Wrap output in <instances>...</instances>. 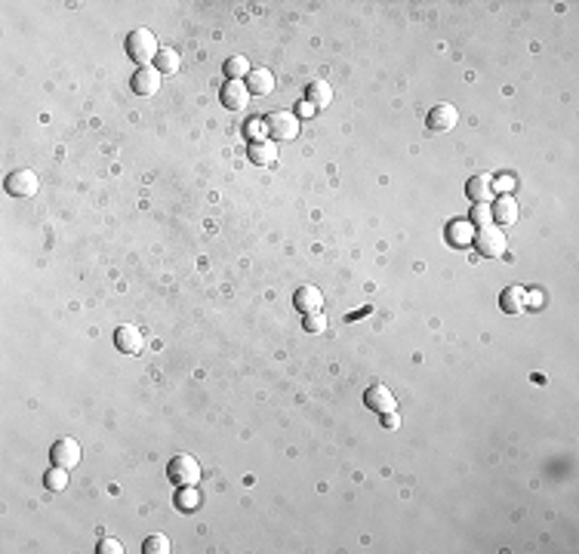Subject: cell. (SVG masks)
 <instances>
[{"mask_svg":"<svg viewBox=\"0 0 579 554\" xmlns=\"http://www.w3.org/2000/svg\"><path fill=\"white\" fill-rule=\"evenodd\" d=\"M157 53H160V44H157L155 31H148V28L130 31V37H126V56L136 59V62H139V68L155 62Z\"/></svg>","mask_w":579,"mask_h":554,"instance_id":"cell-1","label":"cell"},{"mask_svg":"<svg viewBox=\"0 0 579 554\" xmlns=\"http://www.w3.org/2000/svg\"><path fill=\"white\" fill-rule=\"evenodd\" d=\"M167 477L173 483H179V487H194V483L201 481V465L194 456H173L167 465Z\"/></svg>","mask_w":579,"mask_h":554,"instance_id":"cell-2","label":"cell"},{"mask_svg":"<svg viewBox=\"0 0 579 554\" xmlns=\"http://www.w3.org/2000/svg\"><path fill=\"white\" fill-rule=\"evenodd\" d=\"M265 133L271 136V139H296L299 136V117L290 114V111H271V114L265 117Z\"/></svg>","mask_w":579,"mask_h":554,"instance_id":"cell-3","label":"cell"},{"mask_svg":"<svg viewBox=\"0 0 579 554\" xmlns=\"http://www.w3.org/2000/svg\"><path fill=\"white\" fill-rule=\"evenodd\" d=\"M49 456H53V465L74 471V468L80 465V443H78V440H71V438H62V440H56V443H53Z\"/></svg>","mask_w":579,"mask_h":554,"instance_id":"cell-4","label":"cell"},{"mask_svg":"<svg viewBox=\"0 0 579 554\" xmlns=\"http://www.w3.org/2000/svg\"><path fill=\"white\" fill-rule=\"evenodd\" d=\"M40 188V179L34 169H16V173L6 179V191L13 194V198H34Z\"/></svg>","mask_w":579,"mask_h":554,"instance_id":"cell-5","label":"cell"},{"mask_svg":"<svg viewBox=\"0 0 579 554\" xmlns=\"http://www.w3.org/2000/svg\"><path fill=\"white\" fill-rule=\"evenodd\" d=\"M474 241H478V253H484V255H506V250H508V241H506V234H502V228H493V225H487V228H481L478 234H474Z\"/></svg>","mask_w":579,"mask_h":554,"instance_id":"cell-6","label":"cell"},{"mask_svg":"<svg viewBox=\"0 0 579 554\" xmlns=\"http://www.w3.org/2000/svg\"><path fill=\"white\" fill-rule=\"evenodd\" d=\"M456 124H459V111H456V105H450V102H441V105H434L429 111V130L431 133H447V130H453Z\"/></svg>","mask_w":579,"mask_h":554,"instance_id":"cell-7","label":"cell"},{"mask_svg":"<svg viewBox=\"0 0 579 554\" xmlns=\"http://www.w3.org/2000/svg\"><path fill=\"white\" fill-rule=\"evenodd\" d=\"M160 78H164V74L157 71V65H142L139 71L133 74V90L139 92V96H155L160 90Z\"/></svg>","mask_w":579,"mask_h":554,"instance_id":"cell-8","label":"cell"},{"mask_svg":"<svg viewBox=\"0 0 579 554\" xmlns=\"http://www.w3.org/2000/svg\"><path fill=\"white\" fill-rule=\"evenodd\" d=\"M364 404H367L370 410L382 413V416L391 413V410H398V400H395V395H391L388 385H370L367 395H364Z\"/></svg>","mask_w":579,"mask_h":554,"instance_id":"cell-9","label":"cell"},{"mask_svg":"<svg viewBox=\"0 0 579 554\" xmlns=\"http://www.w3.org/2000/svg\"><path fill=\"white\" fill-rule=\"evenodd\" d=\"M114 345H117V351H124V354H139V351H142V345H145L142 330H139V327H133V323H124V327H117V332H114Z\"/></svg>","mask_w":579,"mask_h":554,"instance_id":"cell-10","label":"cell"},{"mask_svg":"<svg viewBox=\"0 0 579 554\" xmlns=\"http://www.w3.org/2000/svg\"><path fill=\"white\" fill-rule=\"evenodd\" d=\"M222 105L228 108V111H241V108H246V102H250V90H246V83L244 80H228V83H222Z\"/></svg>","mask_w":579,"mask_h":554,"instance_id":"cell-11","label":"cell"},{"mask_svg":"<svg viewBox=\"0 0 579 554\" xmlns=\"http://www.w3.org/2000/svg\"><path fill=\"white\" fill-rule=\"evenodd\" d=\"M499 305L506 314H521L527 305H530V293L524 287H506L499 296Z\"/></svg>","mask_w":579,"mask_h":554,"instance_id":"cell-12","label":"cell"},{"mask_svg":"<svg viewBox=\"0 0 579 554\" xmlns=\"http://www.w3.org/2000/svg\"><path fill=\"white\" fill-rule=\"evenodd\" d=\"M293 305L299 311H305V314H311V311H321L323 308V293L318 287H311V284H305V287H299L293 293Z\"/></svg>","mask_w":579,"mask_h":554,"instance_id":"cell-13","label":"cell"},{"mask_svg":"<svg viewBox=\"0 0 579 554\" xmlns=\"http://www.w3.org/2000/svg\"><path fill=\"white\" fill-rule=\"evenodd\" d=\"M465 194L472 198L474 203H490L493 200V182L490 176H472L465 185Z\"/></svg>","mask_w":579,"mask_h":554,"instance_id":"cell-14","label":"cell"},{"mask_svg":"<svg viewBox=\"0 0 579 554\" xmlns=\"http://www.w3.org/2000/svg\"><path fill=\"white\" fill-rule=\"evenodd\" d=\"M493 219L499 222V225H515L518 222V203L508 198V194H502V198H496V203L490 207Z\"/></svg>","mask_w":579,"mask_h":554,"instance_id":"cell-15","label":"cell"},{"mask_svg":"<svg viewBox=\"0 0 579 554\" xmlns=\"http://www.w3.org/2000/svg\"><path fill=\"white\" fill-rule=\"evenodd\" d=\"M250 160H253V164H259V167L275 164V160H277V145L268 142V139H256L250 145Z\"/></svg>","mask_w":579,"mask_h":554,"instance_id":"cell-16","label":"cell"},{"mask_svg":"<svg viewBox=\"0 0 579 554\" xmlns=\"http://www.w3.org/2000/svg\"><path fill=\"white\" fill-rule=\"evenodd\" d=\"M447 241L453 243V246H465V243H472L474 241V225L468 219H456V222H450V228H447Z\"/></svg>","mask_w":579,"mask_h":554,"instance_id":"cell-17","label":"cell"},{"mask_svg":"<svg viewBox=\"0 0 579 554\" xmlns=\"http://www.w3.org/2000/svg\"><path fill=\"white\" fill-rule=\"evenodd\" d=\"M305 102L314 105V108H327L330 102H333V87H330L327 80H321V78L311 80L309 83V99H305Z\"/></svg>","mask_w":579,"mask_h":554,"instance_id":"cell-18","label":"cell"},{"mask_svg":"<svg viewBox=\"0 0 579 554\" xmlns=\"http://www.w3.org/2000/svg\"><path fill=\"white\" fill-rule=\"evenodd\" d=\"M246 90L256 92V96H268V92L275 90V78H271V71H265V68L250 71V78H246Z\"/></svg>","mask_w":579,"mask_h":554,"instance_id":"cell-19","label":"cell"},{"mask_svg":"<svg viewBox=\"0 0 579 554\" xmlns=\"http://www.w3.org/2000/svg\"><path fill=\"white\" fill-rule=\"evenodd\" d=\"M155 62H157V71H160V74H176L179 68H182V56H179L176 49L167 47V49H160V53H157Z\"/></svg>","mask_w":579,"mask_h":554,"instance_id":"cell-20","label":"cell"},{"mask_svg":"<svg viewBox=\"0 0 579 554\" xmlns=\"http://www.w3.org/2000/svg\"><path fill=\"white\" fill-rule=\"evenodd\" d=\"M225 74L232 80H244V78H250V62H246V56H232L225 62Z\"/></svg>","mask_w":579,"mask_h":554,"instance_id":"cell-21","label":"cell"},{"mask_svg":"<svg viewBox=\"0 0 579 554\" xmlns=\"http://www.w3.org/2000/svg\"><path fill=\"white\" fill-rule=\"evenodd\" d=\"M44 483H47V490H53V493L65 490V487H68V468L53 465V468H49V471L44 474Z\"/></svg>","mask_w":579,"mask_h":554,"instance_id":"cell-22","label":"cell"},{"mask_svg":"<svg viewBox=\"0 0 579 554\" xmlns=\"http://www.w3.org/2000/svg\"><path fill=\"white\" fill-rule=\"evenodd\" d=\"M176 505L182 511H194L201 505V493L194 487H182V490H179V496H176Z\"/></svg>","mask_w":579,"mask_h":554,"instance_id":"cell-23","label":"cell"},{"mask_svg":"<svg viewBox=\"0 0 579 554\" xmlns=\"http://www.w3.org/2000/svg\"><path fill=\"white\" fill-rule=\"evenodd\" d=\"M472 225H478V228H487V225H493V212H490V207L487 203H474L472 207Z\"/></svg>","mask_w":579,"mask_h":554,"instance_id":"cell-24","label":"cell"},{"mask_svg":"<svg viewBox=\"0 0 579 554\" xmlns=\"http://www.w3.org/2000/svg\"><path fill=\"white\" fill-rule=\"evenodd\" d=\"M145 551H148V554H167L169 551V539H167V536H160V533L148 536V539H145Z\"/></svg>","mask_w":579,"mask_h":554,"instance_id":"cell-25","label":"cell"},{"mask_svg":"<svg viewBox=\"0 0 579 554\" xmlns=\"http://www.w3.org/2000/svg\"><path fill=\"white\" fill-rule=\"evenodd\" d=\"M305 330H309V332H323V330H327V318H323L321 311L305 314Z\"/></svg>","mask_w":579,"mask_h":554,"instance_id":"cell-26","label":"cell"},{"mask_svg":"<svg viewBox=\"0 0 579 554\" xmlns=\"http://www.w3.org/2000/svg\"><path fill=\"white\" fill-rule=\"evenodd\" d=\"M515 188V179L512 176H499L496 182H493V191H502V194H508Z\"/></svg>","mask_w":579,"mask_h":554,"instance_id":"cell-27","label":"cell"},{"mask_svg":"<svg viewBox=\"0 0 579 554\" xmlns=\"http://www.w3.org/2000/svg\"><path fill=\"white\" fill-rule=\"evenodd\" d=\"M99 551H102V554H121V551H124V545L117 542V539H105V542L99 545Z\"/></svg>","mask_w":579,"mask_h":554,"instance_id":"cell-28","label":"cell"},{"mask_svg":"<svg viewBox=\"0 0 579 554\" xmlns=\"http://www.w3.org/2000/svg\"><path fill=\"white\" fill-rule=\"evenodd\" d=\"M382 425H386V428H388V431L401 428V416H398V410H391V413H386V422H382Z\"/></svg>","mask_w":579,"mask_h":554,"instance_id":"cell-29","label":"cell"},{"mask_svg":"<svg viewBox=\"0 0 579 554\" xmlns=\"http://www.w3.org/2000/svg\"><path fill=\"white\" fill-rule=\"evenodd\" d=\"M246 133H250V136H259V133H262V124H259V121H253V124H250V130H246Z\"/></svg>","mask_w":579,"mask_h":554,"instance_id":"cell-30","label":"cell"},{"mask_svg":"<svg viewBox=\"0 0 579 554\" xmlns=\"http://www.w3.org/2000/svg\"><path fill=\"white\" fill-rule=\"evenodd\" d=\"M311 111H314V105H309V102H302V105H299V114H302V117L311 114Z\"/></svg>","mask_w":579,"mask_h":554,"instance_id":"cell-31","label":"cell"}]
</instances>
